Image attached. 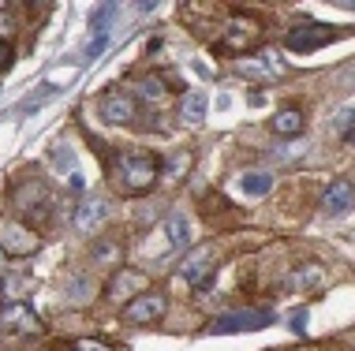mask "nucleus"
I'll return each mask as SVG.
<instances>
[{
    "label": "nucleus",
    "mask_w": 355,
    "mask_h": 351,
    "mask_svg": "<svg viewBox=\"0 0 355 351\" xmlns=\"http://www.w3.org/2000/svg\"><path fill=\"white\" fill-rule=\"evenodd\" d=\"M116 176H120V187L131 195H142L150 191L153 183H157L161 176V165L153 154H139V150H128V154H120L116 161Z\"/></svg>",
    "instance_id": "f257e3e1"
},
{
    "label": "nucleus",
    "mask_w": 355,
    "mask_h": 351,
    "mask_svg": "<svg viewBox=\"0 0 355 351\" xmlns=\"http://www.w3.org/2000/svg\"><path fill=\"white\" fill-rule=\"evenodd\" d=\"M258 37H262V26H258L251 15H228L225 30L217 34V45L225 53H247L258 45Z\"/></svg>",
    "instance_id": "f03ea898"
},
{
    "label": "nucleus",
    "mask_w": 355,
    "mask_h": 351,
    "mask_svg": "<svg viewBox=\"0 0 355 351\" xmlns=\"http://www.w3.org/2000/svg\"><path fill=\"white\" fill-rule=\"evenodd\" d=\"M273 325L270 310H228L209 321V333H254V329Z\"/></svg>",
    "instance_id": "7ed1b4c3"
},
{
    "label": "nucleus",
    "mask_w": 355,
    "mask_h": 351,
    "mask_svg": "<svg viewBox=\"0 0 355 351\" xmlns=\"http://www.w3.org/2000/svg\"><path fill=\"white\" fill-rule=\"evenodd\" d=\"M42 246V235H37L31 224H19V221H4L0 224V251L12 254V258H26Z\"/></svg>",
    "instance_id": "20e7f679"
},
{
    "label": "nucleus",
    "mask_w": 355,
    "mask_h": 351,
    "mask_svg": "<svg viewBox=\"0 0 355 351\" xmlns=\"http://www.w3.org/2000/svg\"><path fill=\"white\" fill-rule=\"evenodd\" d=\"M217 269V251L214 246H195L187 258H180L176 280L180 284H206V277Z\"/></svg>",
    "instance_id": "39448f33"
},
{
    "label": "nucleus",
    "mask_w": 355,
    "mask_h": 351,
    "mask_svg": "<svg viewBox=\"0 0 355 351\" xmlns=\"http://www.w3.org/2000/svg\"><path fill=\"white\" fill-rule=\"evenodd\" d=\"M109 213H112V206H109V198H101V195H86L79 198V206H75V228L79 232H94V228H101L105 221H109Z\"/></svg>",
    "instance_id": "423d86ee"
},
{
    "label": "nucleus",
    "mask_w": 355,
    "mask_h": 351,
    "mask_svg": "<svg viewBox=\"0 0 355 351\" xmlns=\"http://www.w3.org/2000/svg\"><path fill=\"white\" fill-rule=\"evenodd\" d=\"M329 37H333L329 26H322V23H300L292 34L284 37V45H288L292 53H314V49H322Z\"/></svg>",
    "instance_id": "0eeeda50"
},
{
    "label": "nucleus",
    "mask_w": 355,
    "mask_h": 351,
    "mask_svg": "<svg viewBox=\"0 0 355 351\" xmlns=\"http://www.w3.org/2000/svg\"><path fill=\"white\" fill-rule=\"evenodd\" d=\"M165 307H168V299L161 296V291H146V296L131 299L128 307H123V318L135 321V325H146V321H157L165 314Z\"/></svg>",
    "instance_id": "6e6552de"
},
{
    "label": "nucleus",
    "mask_w": 355,
    "mask_h": 351,
    "mask_svg": "<svg viewBox=\"0 0 355 351\" xmlns=\"http://www.w3.org/2000/svg\"><path fill=\"white\" fill-rule=\"evenodd\" d=\"M355 206V183L352 179H333L322 195V213L337 217V213H348Z\"/></svg>",
    "instance_id": "1a4fd4ad"
},
{
    "label": "nucleus",
    "mask_w": 355,
    "mask_h": 351,
    "mask_svg": "<svg viewBox=\"0 0 355 351\" xmlns=\"http://www.w3.org/2000/svg\"><path fill=\"white\" fill-rule=\"evenodd\" d=\"M98 109H101L105 123H135V101H131L123 90H109Z\"/></svg>",
    "instance_id": "9d476101"
},
{
    "label": "nucleus",
    "mask_w": 355,
    "mask_h": 351,
    "mask_svg": "<svg viewBox=\"0 0 355 351\" xmlns=\"http://www.w3.org/2000/svg\"><path fill=\"white\" fill-rule=\"evenodd\" d=\"M325 284V265L318 262H300L292 273L284 277V291H314Z\"/></svg>",
    "instance_id": "9b49d317"
},
{
    "label": "nucleus",
    "mask_w": 355,
    "mask_h": 351,
    "mask_svg": "<svg viewBox=\"0 0 355 351\" xmlns=\"http://www.w3.org/2000/svg\"><path fill=\"white\" fill-rule=\"evenodd\" d=\"M0 329L4 333H37V318H34V310L26 307V303H8L4 310H0Z\"/></svg>",
    "instance_id": "f8f14e48"
},
{
    "label": "nucleus",
    "mask_w": 355,
    "mask_h": 351,
    "mask_svg": "<svg viewBox=\"0 0 355 351\" xmlns=\"http://www.w3.org/2000/svg\"><path fill=\"white\" fill-rule=\"evenodd\" d=\"M146 277L142 273H135V269H120L116 277L109 280V299H139V296H146Z\"/></svg>",
    "instance_id": "ddd939ff"
},
{
    "label": "nucleus",
    "mask_w": 355,
    "mask_h": 351,
    "mask_svg": "<svg viewBox=\"0 0 355 351\" xmlns=\"http://www.w3.org/2000/svg\"><path fill=\"white\" fill-rule=\"evenodd\" d=\"M45 202H49V187H45L42 179H31L26 187H19V191H15V206L26 217H37L45 210Z\"/></svg>",
    "instance_id": "4468645a"
},
{
    "label": "nucleus",
    "mask_w": 355,
    "mask_h": 351,
    "mask_svg": "<svg viewBox=\"0 0 355 351\" xmlns=\"http://www.w3.org/2000/svg\"><path fill=\"white\" fill-rule=\"evenodd\" d=\"M206 112H209V101H206L202 90H187L184 98H180V120H184L187 127L206 123Z\"/></svg>",
    "instance_id": "2eb2a0df"
},
{
    "label": "nucleus",
    "mask_w": 355,
    "mask_h": 351,
    "mask_svg": "<svg viewBox=\"0 0 355 351\" xmlns=\"http://www.w3.org/2000/svg\"><path fill=\"white\" fill-rule=\"evenodd\" d=\"M236 71L247 75V79H266V75L277 71V64H273V56L266 53V49H258L254 56H239V60H236Z\"/></svg>",
    "instance_id": "dca6fc26"
},
{
    "label": "nucleus",
    "mask_w": 355,
    "mask_h": 351,
    "mask_svg": "<svg viewBox=\"0 0 355 351\" xmlns=\"http://www.w3.org/2000/svg\"><path fill=\"white\" fill-rule=\"evenodd\" d=\"M270 127H273V135H288V138H295V135L303 131V112L288 105V109H281V112H273Z\"/></svg>",
    "instance_id": "f3484780"
},
{
    "label": "nucleus",
    "mask_w": 355,
    "mask_h": 351,
    "mask_svg": "<svg viewBox=\"0 0 355 351\" xmlns=\"http://www.w3.org/2000/svg\"><path fill=\"white\" fill-rule=\"evenodd\" d=\"M239 187H243V195L262 198V195H270V191H273V172H270V168H251V172H243Z\"/></svg>",
    "instance_id": "a211bd4d"
},
{
    "label": "nucleus",
    "mask_w": 355,
    "mask_h": 351,
    "mask_svg": "<svg viewBox=\"0 0 355 351\" xmlns=\"http://www.w3.org/2000/svg\"><path fill=\"white\" fill-rule=\"evenodd\" d=\"M165 240L176 246V251H184V246L191 243V217L187 213H172L165 221Z\"/></svg>",
    "instance_id": "6ab92c4d"
},
{
    "label": "nucleus",
    "mask_w": 355,
    "mask_h": 351,
    "mask_svg": "<svg viewBox=\"0 0 355 351\" xmlns=\"http://www.w3.org/2000/svg\"><path fill=\"white\" fill-rule=\"evenodd\" d=\"M135 93L146 101V105H161V101L168 98V87L161 82V75H146V79L135 82Z\"/></svg>",
    "instance_id": "aec40b11"
},
{
    "label": "nucleus",
    "mask_w": 355,
    "mask_h": 351,
    "mask_svg": "<svg viewBox=\"0 0 355 351\" xmlns=\"http://www.w3.org/2000/svg\"><path fill=\"white\" fill-rule=\"evenodd\" d=\"M68 299L75 303V307H83V303L94 299V280L86 277V273H75L71 284H68Z\"/></svg>",
    "instance_id": "412c9836"
},
{
    "label": "nucleus",
    "mask_w": 355,
    "mask_h": 351,
    "mask_svg": "<svg viewBox=\"0 0 355 351\" xmlns=\"http://www.w3.org/2000/svg\"><path fill=\"white\" fill-rule=\"evenodd\" d=\"M187 165H191V154L184 150V154H176V157H168V161H165L161 176H165V179H184V176H187Z\"/></svg>",
    "instance_id": "4be33fe9"
},
{
    "label": "nucleus",
    "mask_w": 355,
    "mask_h": 351,
    "mask_svg": "<svg viewBox=\"0 0 355 351\" xmlns=\"http://www.w3.org/2000/svg\"><path fill=\"white\" fill-rule=\"evenodd\" d=\"M94 262H98V265H109V262H120V243H109V240H105V243H94Z\"/></svg>",
    "instance_id": "5701e85b"
},
{
    "label": "nucleus",
    "mask_w": 355,
    "mask_h": 351,
    "mask_svg": "<svg viewBox=\"0 0 355 351\" xmlns=\"http://www.w3.org/2000/svg\"><path fill=\"white\" fill-rule=\"evenodd\" d=\"M12 34H15V15H12V8H0V45H8Z\"/></svg>",
    "instance_id": "b1692460"
},
{
    "label": "nucleus",
    "mask_w": 355,
    "mask_h": 351,
    "mask_svg": "<svg viewBox=\"0 0 355 351\" xmlns=\"http://www.w3.org/2000/svg\"><path fill=\"white\" fill-rule=\"evenodd\" d=\"M71 351H112V348H105L101 340H75Z\"/></svg>",
    "instance_id": "393cba45"
},
{
    "label": "nucleus",
    "mask_w": 355,
    "mask_h": 351,
    "mask_svg": "<svg viewBox=\"0 0 355 351\" xmlns=\"http://www.w3.org/2000/svg\"><path fill=\"white\" fill-rule=\"evenodd\" d=\"M344 142H352V146H355V116H348V127H344Z\"/></svg>",
    "instance_id": "a878e982"
},
{
    "label": "nucleus",
    "mask_w": 355,
    "mask_h": 351,
    "mask_svg": "<svg viewBox=\"0 0 355 351\" xmlns=\"http://www.w3.org/2000/svg\"><path fill=\"white\" fill-rule=\"evenodd\" d=\"M12 64V53H8V45H0V68H8Z\"/></svg>",
    "instance_id": "bb28decb"
}]
</instances>
